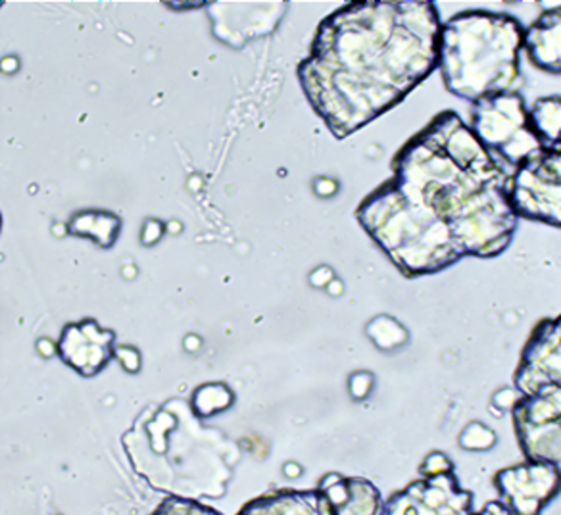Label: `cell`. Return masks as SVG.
<instances>
[{"instance_id": "6da1fadb", "label": "cell", "mask_w": 561, "mask_h": 515, "mask_svg": "<svg viewBox=\"0 0 561 515\" xmlns=\"http://www.w3.org/2000/svg\"><path fill=\"white\" fill-rule=\"evenodd\" d=\"M443 22L430 0L354 2L321 24L320 112L336 137L404 101L438 68Z\"/></svg>"}, {"instance_id": "7a4b0ae2", "label": "cell", "mask_w": 561, "mask_h": 515, "mask_svg": "<svg viewBox=\"0 0 561 515\" xmlns=\"http://www.w3.org/2000/svg\"><path fill=\"white\" fill-rule=\"evenodd\" d=\"M392 183L440 219L463 258H496L514 241L512 175L454 110H445L392 160Z\"/></svg>"}, {"instance_id": "3957f363", "label": "cell", "mask_w": 561, "mask_h": 515, "mask_svg": "<svg viewBox=\"0 0 561 515\" xmlns=\"http://www.w3.org/2000/svg\"><path fill=\"white\" fill-rule=\"evenodd\" d=\"M525 27L494 10H463L443 24L438 68L446 91L476 102L514 93L522 85Z\"/></svg>"}, {"instance_id": "277c9868", "label": "cell", "mask_w": 561, "mask_h": 515, "mask_svg": "<svg viewBox=\"0 0 561 515\" xmlns=\"http://www.w3.org/2000/svg\"><path fill=\"white\" fill-rule=\"evenodd\" d=\"M358 219L405 277L445 272L463 258L453 231L408 201L392 181L359 204Z\"/></svg>"}, {"instance_id": "5b68a950", "label": "cell", "mask_w": 561, "mask_h": 515, "mask_svg": "<svg viewBox=\"0 0 561 515\" xmlns=\"http://www.w3.org/2000/svg\"><path fill=\"white\" fill-rule=\"evenodd\" d=\"M469 127L484 149L514 168L545 147L530 125L529 108L519 91L476 102Z\"/></svg>"}, {"instance_id": "8992f818", "label": "cell", "mask_w": 561, "mask_h": 515, "mask_svg": "<svg viewBox=\"0 0 561 515\" xmlns=\"http://www.w3.org/2000/svg\"><path fill=\"white\" fill-rule=\"evenodd\" d=\"M510 201L517 218L561 229V141L545 145L515 168Z\"/></svg>"}, {"instance_id": "52a82bcc", "label": "cell", "mask_w": 561, "mask_h": 515, "mask_svg": "<svg viewBox=\"0 0 561 515\" xmlns=\"http://www.w3.org/2000/svg\"><path fill=\"white\" fill-rule=\"evenodd\" d=\"M515 438L525 460L561 464V387L545 385L512 407Z\"/></svg>"}, {"instance_id": "ba28073f", "label": "cell", "mask_w": 561, "mask_h": 515, "mask_svg": "<svg viewBox=\"0 0 561 515\" xmlns=\"http://www.w3.org/2000/svg\"><path fill=\"white\" fill-rule=\"evenodd\" d=\"M499 500L514 515H540L561 492V469L548 461L525 460L494 476Z\"/></svg>"}, {"instance_id": "9c48e42d", "label": "cell", "mask_w": 561, "mask_h": 515, "mask_svg": "<svg viewBox=\"0 0 561 515\" xmlns=\"http://www.w3.org/2000/svg\"><path fill=\"white\" fill-rule=\"evenodd\" d=\"M473 494L454 473L423 477L390 494L385 515H473Z\"/></svg>"}, {"instance_id": "30bf717a", "label": "cell", "mask_w": 561, "mask_h": 515, "mask_svg": "<svg viewBox=\"0 0 561 515\" xmlns=\"http://www.w3.org/2000/svg\"><path fill=\"white\" fill-rule=\"evenodd\" d=\"M545 385L561 387V313L538 321L515 367L514 389L519 394H533Z\"/></svg>"}, {"instance_id": "8fae6325", "label": "cell", "mask_w": 561, "mask_h": 515, "mask_svg": "<svg viewBox=\"0 0 561 515\" xmlns=\"http://www.w3.org/2000/svg\"><path fill=\"white\" fill-rule=\"evenodd\" d=\"M114 333L104 331L96 321H81L79 325L64 329L58 354L68 366L76 367L83 377H93L112 358Z\"/></svg>"}, {"instance_id": "7c38bea8", "label": "cell", "mask_w": 561, "mask_h": 515, "mask_svg": "<svg viewBox=\"0 0 561 515\" xmlns=\"http://www.w3.org/2000/svg\"><path fill=\"white\" fill-rule=\"evenodd\" d=\"M331 515H385V500L371 481L328 473L318 484Z\"/></svg>"}, {"instance_id": "4fadbf2b", "label": "cell", "mask_w": 561, "mask_h": 515, "mask_svg": "<svg viewBox=\"0 0 561 515\" xmlns=\"http://www.w3.org/2000/svg\"><path fill=\"white\" fill-rule=\"evenodd\" d=\"M523 50L538 70L561 76V7L545 10L525 27Z\"/></svg>"}, {"instance_id": "5bb4252c", "label": "cell", "mask_w": 561, "mask_h": 515, "mask_svg": "<svg viewBox=\"0 0 561 515\" xmlns=\"http://www.w3.org/2000/svg\"><path fill=\"white\" fill-rule=\"evenodd\" d=\"M234 515H331V512L318 489H273L249 500Z\"/></svg>"}, {"instance_id": "9a60e30c", "label": "cell", "mask_w": 561, "mask_h": 515, "mask_svg": "<svg viewBox=\"0 0 561 515\" xmlns=\"http://www.w3.org/2000/svg\"><path fill=\"white\" fill-rule=\"evenodd\" d=\"M530 125L545 145L561 141V96H540L529 108Z\"/></svg>"}, {"instance_id": "2e32d148", "label": "cell", "mask_w": 561, "mask_h": 515, "mask_svg": "<svg viewBox=\"0 0 561 515\" xmlns=\"http://www.w3.org/2000/svg\"><path fill=\"white\" fill-rule=\"evenodd\" d=\"M210 387L211 397L204 394L203 389H198L193 399L196 408V414L214 415L226 410L233 404V392L229 391L224 385H208Z\"/></svg>"}, {"instance_id": "e0dca14e", "label": "cell", "mask_w": 561, "mask_h": 515, "mask_svg": "<svg viewBox=\"0 0 561 515\" xmlns=\"http://www.w3.org/2000/svg\"><path fill=\"white\" fill-rule=\"evenodd\" d=\"M150 515H224L218 510L206 506L203 502L193 499H181V496H170L164 502H160L154 512Z\"/></svg>"}, {"instance_id": "ac0fdd59", "label": "cell", "mask_w": 561, "mask_h": 515, "mask_svg": "<svg viewBox=\"0 0 561 515\" xmlns=\"http://www.w3.org/2000/svg\"><path fill=\"white\" fill-rule=\"evenodd\" d=\"M443 473H454L453 460L443 453L430 454L421 466V476L433 477L443 476Z\"/></svg>"}, {"instance_id": "d6986e66", "label": "cell", "mask_w": 561, "mask_h": 515, "mask_svg": "<svg viewBox=\"0 0 561 515\" xmlns=\"http://www.w3.org/2000/svg\"><path fill=\"white\" fill-rule=\"evenodd\" d=\"M463 433L476 438V440L469 445V448H473V450H484V448H491V446L494 445V440H496L494 433H492L491 430L483 427L481 423H471L469 427H466Z\"/></svg>"}, {"instance_id": "ffe728a7", "label": "cell", "mask_w": 561, "mask_h": 515, "mask_svg": "<svg viewBox=\"0 0 561 515\" xmlns=\"http://www.w3.org/2000/svg\"><path fill=\"white\" fill-rule=\"evenodd\" d=\"M116 354L127 371H139V352L133 351L129 346H122V348H117Z\"/></svg>"}, {"instance_id": "44dd1931", "label": "cell", "mask_w": 561, "mask_h": 515, "mask_svg": "<svg viewBox=\"0 0 561 515\" xmlns=\"http://www.w3.org/2000/svg\"><path fill=\"white\" fill-rule=\"evenodd\" d=\"M473 515H514L510 510H507L500 500H491V502H486L479 512H476Z\"/></svg>"}]
</instances>
